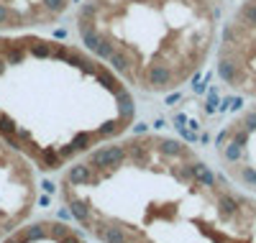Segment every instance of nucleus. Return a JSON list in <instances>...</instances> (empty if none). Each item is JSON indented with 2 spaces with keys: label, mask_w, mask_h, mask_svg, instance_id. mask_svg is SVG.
<instances>
[{
  "label": "nucleus",
  "mask_w": 256,
  "mask_h": 243,
  "mask_svg": "<svg viewBox=\"0 0 256 243\" xmlns=\"http://www.w3.org/2000/svg\"><path fill=\"white\" fill-rule=\"evenodd\" d=\"M228 0H80L77 38L134 92L172 95L216 52Z\"/></svg>",
  "instance_id": "3"
},
{
  "label": "nucleus",
  "mask_w": 256,
  "mask_h": 243,
  "mask_svg": "<svg viewBox=\"0 0 256 243\" xmlns=\"http://www.w3.org/2000/svg\"><path fill=\"white\" fill-rule=\"evenodd\" d=\"M216 70L230 90L256 98V0H241L220 26Z\"/></svg>",
  "instance_id": "4"
},
{
  "label": "nucleus",
  "mask_w": 256,
  "mask_h": 243,
  "mask_svg": "<svg viewBox=\"0 0 256 243\" xmlns=\"http://www.w3.org/2000/svg\"><path fill=\"white\" fill-rule=\"evenodd\" d=\"M136 123V98L82 44L0 34V138L54 174Z\"/></svg>",
  "instance_id": "2"
},
{
  "label": "nucleus",
  "mask_w": 256,
  "mask_h": 243,
  "mask_svg": "<svg viewBox=\"0 0 256 243\" xmlns=\"http://www.w3.org/2000/svg\"><path fill=\"white\" fill-rule=\"evenodd\" d=\"M70 218L95 243H256V194L164 134H126L59 174Z\"/></svg>",
  "instance_id": "1"
},
{
  "label": "nucleus",
  "mask_w": 256,
  "mask_h": 243,
  "mask_svg": "<svg viewBox=\"0 0 256 243\" xmlns=\"http://www.w3.org/2000/svg\"><path fill=\"white\" fill-rule=\"evenodd\" d=\"M0 243H90L80 226L59 218H31L13 233L0 238Z\"/></svg>",
  "instance_id": "7"
},
{
  "label": "nucleus",
  "mask_w": 256,
  "mask_h": 243,
  "mask_svg": "<svg viewBox=\"0 0 256 243\" xmlns=\"http://www.w3.org/2000/svg\"><path fill=\"white\" fill-rule=\"evenodd\" d=\"M38 169L0 138V238L34 218L38 205Z\"/></svg>",
  "instance_id": "5"
},
{
  "label": "nucleus",
  "mask_w": 256,
  "mask_h": 243,
  "mask_svg": "<svg viewBox=\"0 0 256 243\" xmlns=\"http://www.w3.org/2000/svg\"><path fill=\"white\" fill-rule=\"evenodd\" d=\"M74 3L77 0H0V34L52 28Z\"/></svg>",
  "instance_id": "6"
}]
</instances>
